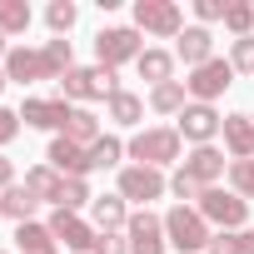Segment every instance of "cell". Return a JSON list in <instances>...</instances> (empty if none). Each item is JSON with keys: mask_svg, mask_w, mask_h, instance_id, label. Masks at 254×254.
I'll use <instances>...</instances> for the list:
<instances>
[{"mask_svg": "<svg viewBox=\"0 0 254 254\" xmlns=\"http://www.w3.org/2000/svg\"><path fill=\"white\" fill-rule=\"evenodd\" d=\"M125 155H130L135 165L165 170V165H185V140H180L175 125H150V130H140L130 145H125Z\"/></svg>", "mask_w": 254, "mask_h": 254, "instance_id": "obj_1", "label": "cell"}, {"mask_svg": "<svg viewBox=\"0 0 254 254\" xmlns=\"http://www.w3.org/2000/svg\"><path fill=\"white\" fill-rule=\"evenodd\" d=\"M165 239H170V249H180V254H199V249H209L214 229H209V219H204L194 204H170V209H165Z\"/></svg>", "mask_w": 254, "mask_h": 254, "instance_id": "obj_2", "label": "cell"}, {"mask_svg": "<svg viewBox=\"0 0 254 254\" xmlns=\"http://www.w3.org/2000/svg\"><path fill=\"white\" fill-rule=\"evenodd\" d=\"M145 50H150V45H145V35H140L135 25H105V30L95 35V65H105V70L135 65Z\"/></svg>", "mask_w": 254, "mask_h": 254, "instance_id": "obj_3", "label": "cell"}, {"mask_svg": "<svg viewBox=\"0 0 254 254\" xmlns=\"http://www.w3.org/2000/svg\"><path fill=\"white\" fill-rule=\"evenodd\" d=\"M115 90H125V85H120V80H115V70H105V65H75V70L60 80V100H70V105L110 100Z\"/></svg>", "mask_w": 254, "mask_h": 254, "instance_id": "obj_4", "label": "cell"}, {"mask_svg": "<svg viewBox=\"0 0 254 254\" xmlns=\"http://www.w3.org/2000/svg\"><path fill=\"white\" fill-rule=\"evenodd\" d=\"M115 194H120L125 204L150 209V199L170 194V175H165V170H150V165H120V185H115Z\"/></svg>", "mask_w": 254, "mask_h": 254, "instance_id": "obj_5", "label": "cell"}, {"mask_svg": "<svg viewBox=\"0 0 254 254\" xmlns=\"http://www.w3.org/2000/svg\"><path fill=\"white\" fill-rule=\"evenodd\" d=\"M194 209L209 219V229H249V199H239V194L224 190V185L204 190Z\"/></svg>", "mask_w": 254, "mask_h": 254, "instance_id": "obj_6", "label": "cell"}, {"mask_svg": "<svg viewBox=\"0 0 254 254\" xmlns=\"http://www.w3.org/2000/svg\"><path fill=\"white\" fill-rule=\"evenodd\" d=\"M135 30L155 35V40H180L185 10L175 5V0H135Z\"/></svg>", "mask_w": 254, "mask_h": 254, "instance_id": "obj_7", "label": "cell"}, {"mask_svg": "<svg viewBox=\"0 0 254 254\" xmlns=\"http://www.w3.org/2000/svg\"><path fill=\"white\" fill-rule=\"evenodd\" d=\"M229 85H234V65H229L224 55L204 60V65H199V70H190V80H185V90H190V100H194V105H214Z\"/></svg>", "mask_w": 254, "mask_h": 254, "instance_id": "obj_8", "label": "cell"}, {"mask_svg": "<svg viewBox=\"0 0 254 254\" xmlns=\"http://www.w3.org/2000/svg\"><path fill=\"white\" fill-rule=\"evenodd\" d=\"M175 130H180V140H185V145H194V150H199V145H214V135L224 130V115H219L214 105H194V100H190V105H185V115L175 120Z\"/></svg>", "mask_w": 254, "mask_h": 254, "instance_id": "obj_9", "label": "cell"}, {"mask_svg": "<svg viewBox=\"0 0 254 254\" xmlns=\"http://www.w3.org/2000/svg\"><path fill=\"white\" fill-rule=\"evenodd\" d=\"M125 239H130V254H165V249H170V239H165V214L135 209L130 224H125Z\"/></svg>", "mask_w": 254, "mask_h": 254, "instance_id": "obj_10", "label": "cell"}, {"mask_svg": "<svg viewBox=\"0 0 254 254\" xmlns=\"http://www.w3.org/2000/svg\"><path fill=\"white\" fill-rule=\"evenodd\" d=\"M45 224H50L55 244H65L70 254H90V249H95V239H100V229H95L85 214H70V209H55Z\"/></svg>", "mask_w": 254, "mask_h": 254, "instance_id": "obj_11", "label": "cell"}, {"mask_svg": "<svg viewBox=\"0 0 254 254\" xmlns=\"http://www.w3.org/2000/svg\"><path fill=\"white\" fill-rule=\"evenodd\" d=\"M45 165H50L55 175H65V180H85V175H95V170H90V150H85V145H75V140H65V135H55V140H50Z\"/></svg>", "mask_w": 254, "mask_h": 254, "instance_id": "obj_12", "label": "cell"}, {"mask_svg": "<svg viewBox=\"0 0 254 254\" xmlns=\"http://www.w3.org/2000/svg\"><path fill=\"white\" fill-rule=\"evenodd\" d=\"M70 115H75V105L70 100H20V120L30 125V130H60L65 135V125H70Z\"/></svg>", "mask_w": 254, "mask_h": 254, "instance_id": "obj_13", "label": "cell"}, {"mask_svg": "<svg viewBox=\"0 0 254 254\" xmlns=\"http://www.w3.org/2000/svg\"><path fill=\"white\" fill-rule=\"evenodd\" d=\"M185 170H190L204 190H214V185L229 175V155H224L219 145H199V150H190V155H185Z\"/></svg>", "mask_w": 254, "mask_h": 254, "instance_id": "obj_14", "label": "cell"}, {"mask_svg": "<svg viewBox=\"0 0 254 254\" xmlns=\"http://www.w3.org/2000/svg\"><path fill=\"white\" fill-rule=\"evenodd\" d=\"M5 80H15V85H35V80H50V70H45V55L40 50H30V45H10V55H5Z\"/></svg>", "mask_w": 254, "mask_h": 254, "instance_id": "obj_15", "label": "cell"}, {"mask_svg": "<svg viewBox=\"0 0 254 254\" xmlns=\"http://www.w3.org/2000/svg\"><path fill=\"white\" fill-rule=\"evenodd\" d=\"M175 60H185L190 70H199L204 60H214V35L204 25H185L180 40H175Z\"/></svg>", "mask_w": 254, "mask_h": 254, "instance_id": "obj_16", "label": "cell"}, {"mask_svg": "<svg viewBox=\"0 0 254 254\" xmlns=\"http://www.w3.org/2000/svg\"><path fill=\"white\" fill-rule=\"evenodd\" d=\"M224 155L229 160H254V115H224Z\"/></svg>", "mask_w": 254, "mask_h": 254, "instance_id": "obj_17", "label": "cell"}, {"mask_svg": "<svg viewBox=\"0 0 254 254\" xmlns=\"http://www.w3.org/2000/svg\"><path fill=\"white\" fill-rule=\"evenodd\" d=\"M90 224H95L100 234H125V224H130V204H125L120 194H95Z\"/></svg>", "mask_w": 254, "mask_h": 254, "instance_id": "obj_18", "label": "cell"}, {"mask_svg": "<svg viewBox=\"0 0 254 254\" xmlns=\"http://www.w3.org/2000/svg\"><path fill=\"white\" fill-rule=\"evenodd\" d=\"M105 120H115L120 130H135V125L145 120V100H140L135 90H115V95L105 100Z\"/></svg>", "mask_w": 254, "mask_h": 254, "instance_id": "obj_19", "label": "cell"}, {"mask_svg": "<svg viewBox=\"0 0 254 254\" xmlns=\"http://www.w3.org/2000/svg\"><path fill=\"white\" fill-rule=\"evenodd\" d=\"M135 70H140V80L155 90V85H170L175 80V55L170 50H160V45H150L140 60H135Z\"/></svg>", "mask_w": 254, "mask_h": 254, "instance_id": "obj_20", "label": "cell"}, {"mask_svg": "<svg viewBox=\"0 0 254 254\" xmlns=\"http://www.w3.org/2000/svg\"><path fill=\"white\" fill-rule=\"evenodd\" d=\"M15 249H20V254H60V244H55L50 224H40V219L15 224Z\"/></svg>", "mask_w": 254, "mask_h": 254, "instance_id": "obj_21", "label": "cell"}, {"mask_svg": "<svg viewBox=\"0 0 254 254\" xmlns=\"http://www.w3.org/2000/svg\"><path fill=\"white\" fill-rule=\"evenodd\" d=\"M20 185H25V190H30L40 204H55V199H60V185H65V175H55L50 165H30Z\"/></svg>", "mask_w": 254, "mask_h": 254, "instance_id": "obj_22", "label": "cell"}, {"mask_svg": "<svg viewBox=\"0 0 254 254\" xmlns=\"http://www.w3.org/2000/svg\"><path fill=\"white\" fill-rule=\"evenodd\" d=\"M35 209H40V199H35L25 185H10L5 194H0V214L15 219V224H30V219H35Z\"/></svg>", "mask_w": 254, "mask_h": 254, "instance_id": "obj_23", "label": "cell"}, {"mask_svg": "<svg viewBox=\"0 0 254 254\" xmlns=\"http://www.w3.org/2000/svg\"><path fill=\"white\" fill-rule=\"evenodd\" d=\"M145 105H150L155 115H185V105H190V90H185V80H170V85H155Z\"/></svg>", "mask_w": 254, "mask_h": 254, "instance_id": "obj_24", "label": "cell"}, {"mask_svg": "<svg viewBox=\"0 0 254 254\" xmlns=\"http://www.w3.org/2000/svg\"><path fill=\"white\" fill-rule=\"evenodd\" d=\"M105 130H100V120H95V110L90 105H75V115H70V125H65V140H75V145H95Z\"/></svg>", "mask_w": 254, "mask_h": 254, "instance_id": "obj_25", "label": "cell"}, {"mask_svg": "<svg viewBox=\"0 0 254 254\" xmlns=\"http://www.w3.org/2000/svg\"><path fill=\"white\" fill-rule=\"evenodd\" d=\"M40 55H45L50 80H65V75L75 70V50H70V40H60V35H50V40L40 45Z\"/></svg>", "mask_w": 254, "mask_h": 254, "instance_id": "obj_26", "label": "cell"}, {"mask_svg": "<svg viewBox=\"0 0 254 254\" xmlns=\"http://www.w3.org/2000/svg\"><path fill=\"white\" fill-rule=\"evenodd\" d=\"M120 160H125V140L120 135H100L90 145V170H120Z\"/></svg>", "mask_w": 254, "mask_h": 254, "instance_id": "obj_27", "label": "cell"}, {"mask_svg": "<svg viewBox=\"0 0 254 254\" xmlns=\"http://www.w3.org/2000/svg\"><path fill=\"white\" fill-rule=\"evenodd\" d=\"M30 5L25 0H0V35H25L30 30Z\"/></svg>", "mask_w": 254, "mask_h": 254, "instance_id": "obj_28", "label": "cell"}, {"mask_svg": "<svg viewBox=\"0 0 254 254\" xmlns=\"http://www.w3.org/2000/svg\"><path fill=\"white\" fill-rule=\"evenodd\" d=\"M75 20H80V10H75V0H50L45 5V25H50V35H70L75 30Z\"/></svg>", "mask_w": 254, "mask_h": 254, "instance_id": "obj_29", "label": "cell"}, {"mask_svg": "<svg viewBox=\"0 0 254 254\" xmlns=\"http://www.w3.org/2000/svg\"><path fill=\"white\" fill-rule=\"evenodd\" d=\"M95 204V194H90V180H65L60 185V199H55V209H70V214H80V209H90Z\"/></svg>", "mask_w": 254, "mask_h": 254, "instance_id": "obj_30", "label": "cell"}, {"mask_svg": "<svg viewBox=\"0 0 254 254\" xmlns=\"http://www.w3.org/2000/svg\"><path fill=\"white\" fill-rule=\"evenodd\" d=\"M224 30H229L234 40L254 35V5H249V0H229V10H224Z\"/></svg>", "mask_w": 254, "mask_h": 254, "instance_id": "obj_31", "label": "cell"}, {"mask_svg": "<svg viewBox=\"0 0 254 254\" xmlns=\"http://www.w3.org/2000/svg\"><path fill=\"white\" fill-rule=\"evenodd\" d=\"M170 194H175L180 204H199V194H204V185H199V180H194V175H190V170L180 165V170L170 175Z\"/></svg>", "mask_w": 254, "mask_h": 254, "instance_id": "obj_32", "label": "cell"}, {"mask_svg": "<svg viewBox=\"0 0 254 254\" xmlns=\"http://www.w3.org/2000/svg\"><path fill=\"white\" fill-rule=\"evenodd\" d=\"M229 190L239 199H254V160H229Z\"/></svg>", "mask_w": 254, "mask_h": 254, "instance_id": "obj_33", "label": "cell"}, {"mask_svg": "<svg viewBox=\"0 0 254 254\" xmlns=\"http://www.w3.org/2000/svg\"><path fill=\"white\" fill-rule=\"evenodd\" d=\"M204 254H249V239H244V229H214Z\"/></svg>", "mask_w": 254, "mask_h": 254, "instance_id": "obj_34", "label": "cell"}, {"mask_svg": "<svg viewBox=\"0 0 254 254\" xmlns=\"http://www.w3.org/2000/svg\"><path fill=\"white\" fill-rule=\"evenodd\" d=\"M229 65H234V75H254V35L229 40Z\"/></svg>", "mask_w": 254, "mask_h": 254, "instance_id": "obj_35", "label": "cell"}, {"mask_svg": "<svg viewBox=\"0 0 254 254\" xmlns=\"http://www.w3.org/2000/svg\"><path fill=\"white\" fill-rule=\"evenodd\" d=\"M224 10H229V0H194V15H199V25L209 30L214 20L224 25Z\"/></svg>", "mask_w": 254, "mask_h": 254, "instance_id": "obj_36", "label": "cell"}, {"mask_svg": "<svg viewBox=\"0 0 254 254\" xmlns=\"http://www.w3.org/2000/svg\"><path fill=\"white\" fill-rule=\"evenodd\" d=\"M15 135H20V110H5V105H0V150H5Z\"/></svg>", "mask_w": 254, "mask_h": 254, "instance_id": "obj_37", "label": "cell"}, {"mask_svg": "<svg viewBox=\"0 0 254 254\" xmlns=\"http://www.w3.org/2000/svg\"><path fill=\"white\" fill-rule=\"evenodd\" d=\"M90 254H130V239H125V234H100Z\"/></svg>", "mask_w": 254, "mask_h": 254, "instance_id": "obj_38", "label": "cell"}, {"mask_svg": "<svg viewBox=\"0 0 254 254\" xmlns=\"http://www.w3.org/2000/svg\"><path fill=\"white\" fill-rule=\"evenodd\" d=\"M10 185H15V165H10V160H5V155H0V194H5V190H10Z\"/></svg>", "mask_w": 254, "mask_h": 254, "instance_id": "obj_39", "label": "cell"}, {"mask_svg": "<svg viewBox=\"0 0 254 254\" xmlns=\"http://www.w3.org/2000/svg\"><path fill=\"white\" fill-rule=\"evenodd\" d=\"M5 55H10V35H0V65H5Z\"/></svg>", "mask_w": 254, "mask_h": 254, "instance_id": "obj_40", "label": "cell"}, {"mask_svg": "<svg viewBox=\"0 0 254 254\" xmlns=\"http://www.w3.org/2000/svg\"><path fill=\"white\" fill-rule=\"evenodd\" d=\"M244 239H249V254H254V229H244Z\"/></svg>", "mask_w": 254, "mask_h": 254, "instance_id": "obj_41", "label": "cell"}, {"mask_svg": "<svg viewBox=\"0 0 254 254\" xmlns=\"http://www.w3.org/2000/svg\"><path fill=\"white\" fill-rule=\"evenodd\" d=\"M5 85H10V80H5V70H0V95H5Z\"/></svg>", "mask_w": 254, "mask_h": 254, "instance_id": "obj_42", "label": "cell"}, {"mask_svg": "<svg viewBox=\"0 0 254 254\" xmlns=\"http://www.w3.org/2000/svg\"><path fill=\"white\" fill-rule=\"evenodd\" d=\"M0 219H5V214H0Z\"/></svg>", "mask_w": 254, "mask_h": 254, "instance_id": "obj_43", "label": "cell"}]
</instances>
